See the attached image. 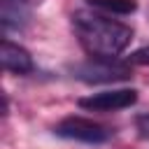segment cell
Listing matches in <instances>:
<instances>
[{
	"instance_id": "1",
	"label": "cell",
	"mask_w": 149,
	"mask_h": 149,
	"mask_svg": "<svg viewBox=\"0 0 149 149\" xmlns=\"http://www.w3.org/2000/svg\"><path fill=\"white\" fill-rule=\"evenodd\" d=\"M72 28L84 51L93 58H116L133 40V30L126 23L91 9H77Z\"/></svg>"
},
{
	"instance_id": "2",
	"label": "cell",
	"mask_w": 149,
	"mask_h": 149,
	"mask_svg": "<svg viewBox=\"0 0 149 149\" xmlns=\"http://www.w3.org/2000/svg\"><path fill=\"white\" fill-rule=\"evenodd\" d=\"M72 77L86 84H107L130 77V63H119L114 58H91L70 68Z\"/></svg>"
},
{
	"instance_id": "3",
	"label": "cell",
	"mask_w": 149,
	"mask_h": 149,
	"mask_svg": "<svg viewBox=\"0 0 149 149\" xmlns=\"http://www.w3.org/2000/svg\"><path fill=\"white\" fill-rule=\"evenodd\" d=\"M54 133L58 137L84 142V144H102L109 140V130L86 116H65L54 126Z\"/></svg>"
},
{
	"instance_id": "4",
	"label": "cell",
	"mask_w": 149,
	"mask_h": 149,
	"mask_svg": "<svg viewBox=\"0 0 149 149\" xmlns=\"http://www.w3.org/2000/svg\"><path fill=\"white\" fill-rule=\"evenodd\" d=\"M135 102H137L135 88H112V91L91 93V95L77 100V105L88 112H119V109L133 107Z\"/></svg>"
},
{
	"instance_id": "5",
	"label": "cell",
	"mask_w": 149,
	"mask_h": 149,
	"mask_svg": "<svg viewBox=\"0 0 149 149\" xmlns=\"http://www.w3.org/2000/svg\"><path fill=\"white\" fill-rule=\"evenodd\" d=\"M0 63L12 74H28L35 68L33 56L23 47L14 44L12 40H2V44H0Z\"/></svg>"
},
{
	"instance_id": "6",
	"label": "cell",
	"mask_w": 149,
	"mask_h": 149,
	"mask_svg": "<svg viewBox=\"0 0 149 149\" xmlns=\"http://www.w3.org/2000/svg\"><path fill=\"white\" fill-rule=\"evenodd\" d=\"M88 5L93 9L105 12V14H119V16L133 14L137 9V2L135 0H88Z\"/></svg>"
},
{
	"instance_id": "7",
	"label": "cell",
	"mask_w": 149,
	"mask_h": 149,
	"mask_svg": "<svg viewBox=\"0 0 149 149\" xmlns=\"http://www.w3.org/2000/svg\"><path fill=\"white\" fill-rule=\"evenodd\" d=\"M128 63L130 65H149V47H142V49L133 51L128 56Z\"/></svg>"
},
{
	"instance_id": "8",
	"label": "cell",
	"mask_w": 149,
	"mask_h": 149,
	"mask_svg": "<svg viewBox=\"0 0 149 149\" xmlns=\"http://www.w3.org/2000/svg\"><path fill=\"white\" fill-rule=\"evenodd\" d=\"M137 130H140V137L149 140V114L137 116Z\"/></svg>"
}]
</instances>
